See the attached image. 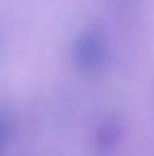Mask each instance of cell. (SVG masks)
Returning a JSON list of instances; mask_svg holds the SVG:
<instances>
[{"instance_id": "1", "label": "cell", "mask_w": 154, "mask_h": 156, "mask_svg": "<svg viewBox=\"0 0 154 156\" xmlns=\"http://www.w3.org/2000/svg\"><path fill=\"white\" fill-rule=\"evenodd\" d=\"M113 60V42L103 22L85 24L71 40L69 62L82 76H100Z\"/></svg>"}, {"instance_id": "2", "label": "cell", "mask_w": 154, "mask_h": 156, "mask_svg": "<svg viewBox=\"0 0 154 156\" xmlns=\"http://www.w3.org/2000/svg\"><path fill=\"white\" fill-rule=\"evenodd\" d=\"M123 136L125 127L121 118H118L116 115H107L105 118H102L94 127L91 138V149L94 156H116L123 144Z\"/></svg>"}, {"instance_id": "3", "label": "cell", "mask_w": 154, "mask_h": 156, "mask_svg": "<svg viewBox=\"0 0 154 156\" xmlns=\"http://www.w3.org/2000/svg\"><path fill=\"white\" fill-rule=\"evenodd\" d=\"M15 129H16L15 113L7 105H0V154L11 144L15 136Z\"/></svg>"}, {"instance_id": "4", "label": "cell", "mask_w": 154, "mask_h": 156, "mask_svg": "<svg viewBox=\"0 0 154 156\" xmlns=\"http://www.w3.org/2000/svg\"><path fill=\"white\" fill-rule=\"evenodd\" d=\"M113 2V5L118 7V9H129V7H132L136 2H140V0H111Z\"/></svg>"}]
</instances>
